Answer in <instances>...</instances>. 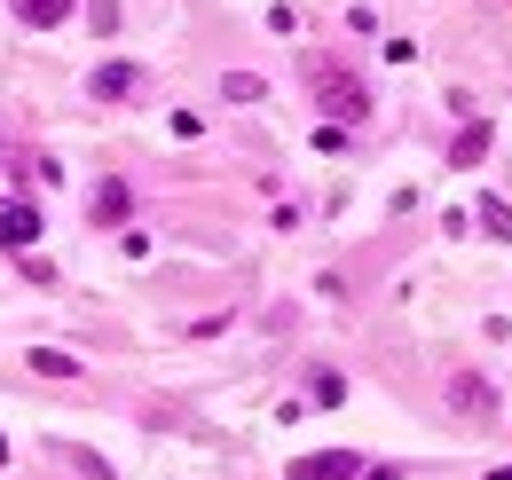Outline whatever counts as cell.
Returning <instances> with one entry per match:
<instances>
[{
    "label": "cell",
    "instance_id": "cell-1",
    "mask_svg": "<svg viewBox=\"0 0 512 480\" xmlns=\"http://www.w3.org/2000/svg\"><path fill=\"white\" fill-rule=\"evenodd\" d=\"M308 87H316V103H323V119H331V126H363V119H371V87H363L355 71L316 63V71H308Z\"/></svg>",
    "mask_w": 512,
    "mask_h": 480
},
{
    "label": "cell",
    "instance_id": "cell-2",
    "mask_svg": "<svg viewBox=\"0 0 512 480\" xmlns=\"http://www.w3.org/2000/svg\"><path fill=\"white\" fill-rule=\"evenodd\" d=\"M449 410H457V418H497V386H489V378H473V370H457V378H449Z\"/></svg>",
    "mask_w": 512,
    "mask_h": 480
},
{
    "label": "cell",
    "instance_id": "cell-3",
    "mask_svg": "<svg viewBox=\"0 0 512 480\" xmlns=\"http://www.w3.org/2000/svg\"><path fill=\"white\" fill-rule=\"evenodd\" d=\"M363 457L355 449H316V457H292V480H355Z\"/></svg>",
    "mask_w": 512,
    "mask_h": 480
},
{
    "label": "cell",
    "instance_id": "cell-4",
    "mask_svg": "<svg viewBox=\"0 0 512 480\" xmlns=\"http://www.w3.org/2000/svg\"><path fill=\"white\" fill-rule=\"evenodd\" d=\"M87 213H95V229H119V221L134 213V189L127 181H103V189L87 197Z\"/></svg>",
    "mask_w": 512,
    "mask_h": 480
},
{
    "label": "cell",
    "instance_id": "cell-5",
    "mask_svg": "<svg viewBox=\"0 0 512 480\" xmlns=\"http://www.w3.org/2000/svg\"><path fill=\"white\" fill-rule=\"evenodd\" d=\"M0 244H40V213L32 205H0Z\"/></svg>",
    "mask_w": 512,
    "mask_h": 480
},
{
    "label": "cell",
    "instance_id": "cell-6",
    "mask_svg": "<svg viewBox=\"0 0 512 480\" xmlns=\"http://www.w3.org/2000/svg\"><path fill=\"white\" fill-rule=\"evenodd\" d=\"M481 158H489V119H481V126H465V134L449 142V166H481Z\"/></svg>",
    "mask_w": 512,
    "mask_h": 480
},
{
    "label": "cell",
    "instance_id": "cell-7",
    "mask_svg": "<svg viewBox=\"0 0 512 480\" xmlns=\"http://www.w3.org/2000/svg\"><path fill=\"white\" fill-rule=\"evenodd\" d=\"M16 16H24L32 32H56V24L71 16V0H16Z\"/></svg>",
    "mask_w": 512,
    "mask_h": 480
},
{
    "label": "cell",
    "instance_id": "cell-8",
    "mask_svg": "<svg viewBox=\"0 0 512 480\" xmlns=\"http://www.w3.org/2000/svg\"><path fill=\"white\" fill-rule=\"evenodd\" d=\"M87 87H95L103 103H119V95H134V63H103V71H95Z\"/></svg>",
    "mask_w": 512,
    "mask_h": 480
},
{
    "label": "cell",
    "instance_id": "cell-9",
    "mask_svg": "<svg viewBox=\"0 0 512 480\" xmlns=\"http://www.w3.org/2000/svg\"><path fill=\"white\" fill-rule=\"evenodd\" d=\"M308 378H316V386H308V402H316V410H331V402H339V394H347V386H339V370H331V362H316V370H308Z\"/></svg>",
    "mask_w": 512,
    "mask_h": 480
},
{
    "label": "cell",
    "instance_id": "cell-10",
    "mask_svg": "<svg viewBox=\"0 0 512 480\" xmlns=\"http://www.w3.org/2000/svg\"><path fill=\"white\" fill-rule=\"evenodd\" d=\"M32 370H40V378H79V355H56V347H40V355H32Z\"/></svg>",
    "mask_w": 512,
    "mask_h": 480
},
{
    "label": "cell",
    "instance_id": "cell-11",
    "mask_svg": "<svg viewBox=\"0 0 512 480\" xmlns=\"http://www.w3.org/2000/svg\"><path fill=\"white\" fill-rule=\"evenodd\" d=\"M481 229L512 244V205H497V197H481Z\"/></svg>",
    "mask_w": 512,
    "mask_h": 480
},
{
    "label": "cell",
    "instance_id": "cell-12",
    "mask_svg": "<svg viewBox=\"0 0 512 480\" xmlns=\"http://www.w3.org/2000/svg\"><path fill=\"white\" fill-rule=\"evenodd\" d=\"M221 95H229V103H260V79H253V71H229Z\"/></svg>",
    "mask_w": 512,
    "mask_h": 480
},
{
    "label": "cell",
    "instance_id": "cell-13",
    "mask_svg": "<svg viewBox=\"0 0 512 480\" xmlns=\"http://www.w3.org/2000/svg\"><path fill=\"white\" fill-rule=\"evenodd\" d=\"M489 480H512V465H497V473H489Z\"/></svg>",
    "mask_w": 512,
    "mask_h": 480
},
{
    "label": "cell",
    "instance_id": "cell-14",
    "mask_svg": "<svg viewBox=\"0 0 512 480\" xmlns=\"http://www.w3.org/2000/svg\"><path fill=\"white\" fill-rule=\"evenodd\" d=\"M0 465H8V441H0Z\"/></svg>",
    "mask_w": 512,
    "mask_h": 480
}]
</instances>
